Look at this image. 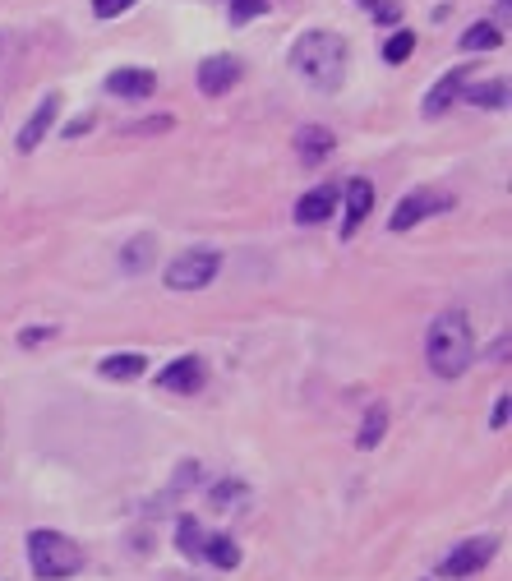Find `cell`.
Instances as JSON below:
<instances>
[{
    "mask_svg": "<svg viewBox=\"0 0 512 581\" xmlns=\"http://www.w3.org/2000/svg\"><path fill=\"white\" fill-rule=\"evenodd\" d=\"M346 56H351L346 51V37L328 33V28H314V33H305L291 47V70L310 83V88H319V93H333L346 79Z\"/></svg>",
    "mask_w": 512,
    "mask_h": 581,
    "instance_id": "1",
    "label": "cell"
},
{
    "mask_svg": "<svg viewBox=\"0 0 512 581\" xmlns=\"http://www.w3.org/2000/svg\"><path fill=\"white\" fill-rule=\"evenodd\" d=\"M471 356H476V337H471V323H466L462 309H448L429 323L425 360L439 379H462L471 369Z\"/></svg>",
    "mask_w": 512,
    "mask_h": 581,
    "instance_id": "2",
    "label": "cell"
},
{
    "mask_svg": "<svg viewBox=\"0 0 512 581\" xmlns=\"http://www.w3.org/2000/svg\"><path fill=\"white\" fill-rule=\"evenodd\" d=\"M79 563H84V554H79V545H74L70 535H60V531H33L28 535V568H33L42 581L70 577V572H79Z\"/></svg>",
    "mask_w": 512,
    "mask_h": 581,
    "instance_id": "3",
    "label": "cell"
},
{
    "mask_svg": "<svg viewBox=\"0 0 512 581\" xmlns=\"http://www.w3.org/2000/svg\"><path fill=\"white\" fill-rule=\"evenodd\" d=\"M217 268H222V254H217V249H190V254L171 259L167 286L171 291H203V286L217 277Z\"/></svg>",
    "mask_w": 512,
    "mask_h": 581,
    "instance_id": "4",
    "label": "cell"
},
{
    "mask_svg": "<svg viewBox=\"0 0 512 581\" xmlns=\"http://www.w3.org/2000/svg\"><path fill=\"white\" fill-rule=\"evenodd\" d=\"M448 208H453V194H439V190H411V194H406V199L393 208L388 226H393V231H411V226H420L425 217L448 213Z\"/></svg>",
    "mask_w": 512,
    "mask_h": 581,
    "instance_id": "5",
    "label": "cell"
},
{
    "mask_svg": "<svg viewBox=\"0 0 512 581\" xmlns=\"http://www.w3.org/2000/svg\"><path fill=\"white\" fill-rule=\"evenodd\" d=\"M494 558V540L489 535H476V540H462V545L453 549V554L443 558L439 563V577H448V581H462V577H471V572H480Z\"/></svg>",
    "mask_w": 512,
    "mask_h": 581,
    "instance_id": "6",
    "label": "cell"
},
{
    "mask_svg": "<svg viewBox=\"0 0 512 581\" xmlns=\"http://www.w3.org/2000/svg\"><path fill=\"white\" fill-rule=\"evenodd\" d=\"M240 83V60L236 56H208L199 65V88L208 97H222V93H231Z\"/></svg>",
    "mask_w": 512,
    "mask_h": 581,
    "instance_id": "7",
    "label": "cell"
},
{
    "mask_svg": "<svg viewBox=\"0 0 512 581\" xmlns=\"http://www.w3.org/2000/svg\"><path fill=\"white\" fill-rule=\"evenodd\" d=\"M56 116H60V93H47V97H42V107H37L33 116L24 120V130H19V153H33L37 143L51 134Z\"/></svg>",
    "mask_w": 512,
    "mask_h": 581,
    "instance_id": "8",
    "label": "cell"
},
{
    "mask_svg": "<svg viewBox=\"0 0 512 581\" xmlns=\"http://www.w3.org/2000/svg\"><path fill=\"white\" fill-rule=\"evenodd\" d=\"M157 388H167V392H199L203 388V360L199 356H180V360H171L162 374H157Z\"/></svg>",
    "mask_w": 512,
    "mask_h": 581,
    "instance_id": "9",
    "label": "cell"
},
{
    "mask_svg": "<svg viewBox=\"0 0 512 581\" xmlns=\"http://www.w3.org/2000/svg\"><path fill=\"white\" fill-rule=\"evenodd\" d=\"M466 74H471V65H453V70H448L439 83H434V88H429V97H425V116H429V120L443 116V111H448V107L457 102V97H462Z\"/></svg>",
    "mask_w": 512,
    "mask_h": 581,
    "instance_id": "10",
    "label": "cell"
},
{
    "mask_svg": "<svg viewBox=\"0 0 512 581\" xmlns=\"http://www.w3.org/2000/svg\"><path fill=\"white\" fill-rule=\"evenodd\" d=\"M333 213H337V185H319V190L300 194V203H296V222H305V226L328 222Z\"/></svg>",
    "mask_w": 512,
    "mask_h": 581,
    "instance_id": "11",
    "label": "cell"
},
{
    "mask_svg": "<svg viewBox=\"0 0 512 581\" xmlns=\"http://www.w3.org/2000/svg\"><path fill=\"white\" fill-rule=\"evenodd\" d=\"M374 213V185L370 180H351L346 185V222H342V236H356V226Z\"/></svg>",
    "mask_w": 512,
    "mask_h": 581,
    "instance_id": "12",
    "label": "cell"
},
{
    "mask_svg": "<svg viewBox=\"0 0 512 581\" xmlns=\"http://www.w3.org/2000/svg\"><path fill=\"white\" fill-rule=\"evenodd\" d=\"M153 88H157L153 70H116V74H107V93L130 97V102H143V97H153Z\"/></svg>",
    "mask_w": 512,
    "mask_h": 581,
    "instance_id": "13",
    "label": "cell"
},
{
    "mask_svg": "<svg viewBox=\"0 0 512 581\" xmlns=\"http://www.w3.org/2000/svg\"><path fill=\"white\" fill-rule=\"evenodd\" d=\"M333 148H337L333 130H323V125H300V134H296V153H300V162H305V166H319L323 157L333 153Z\"/></svg>",
    "mask_w": 512,
    "mask_h": 581,
    "instance_id": "14",
    "label": "cell"
},
{
    "mask_svg": "<svg viewBox=\"0 0 512 581\" xmlns=\"http://www.w3.org/2000/svg\"><path fill=\"white\" fill-rule=\"evenodd\" d=\"M143 369H148V360H143L139 351H120V356H107V360H102V379L125 383V379H139Z\"/></svg>",
    "mask_w": 512,
    "mask_h": 581,
    "instance_id": "15",
    "label": "cell"
},
{
    "mask_svg": "<svg viewBox=\"0 0 512 581\" xmlns=\"http://www.w3.org/2000/svg\"><path fill=\"white\" fill-rule=\"evenodd\" d=\"M203 558L222 572L240 568V549H236V540H227V535H208V540H203Z\"/></svg>",
    "mask_w": 512,
    "mask_h": 581,
    "instance_id": "16",
    "label": "cell"
},
{
    "mask_svg": "<svg viewBox=\"0 0 512 581\" xmlns=\"http://www.w3.org/2000/svg\"><path fill=\"white\" fill-rule=\"evenodd\" d=\"M153 254H157L153 236H134L130 245L120 249V268H125V273H143V268L153 263Z\"/></svg>",
    "mask_w": 512,
    "mask_h": 581,
    "instance_id": "17",
    "label": "cell"
},
{
    "mask_svg": "<svg viewBox=\"0 0 512 581\" xmlns=\"http://www.w3.org/2000/svg\"><path fill=\"white\" fill-rule=\"evenodd\" d=\"M245 498H250V489L240 485V480H222V485L208 489V508H213V512H231V508H240Z\"/></svg>",
    "mask_w": 512,
    "mask_h": 581,
    "instance_id": "18",
    "label": "cell"
},
{
    "mask_svg": "<svg viewBox=\"0 0 512 581\" xmlns=\"http://www.w3.org/2000/svg\"><path fill=\"white\" fill-rule=\"evenodd\" d=\"M499 42H503V33L489 24V19H480V24H471L462 33V51H494Z\"/></svg>",
    "mask_w": 512,
    "mask_h": 581,
    "instance_id": "19",
    "label": "cell"
},
{
    "mask_svg": "<svg viewBox=\"0 0 512 581\" xmlns=\"http://www.w3.org/2000/svg\"><path fill=\"white\" fill-rule=\"evenodd\" d=\"M203 526L194 522V517H180V526H176V545H180V554L185 558H203Z\"/></svg>",
    "mask_w": 512,
    "mask_h": 581,
    "instance_id": "20",
    "label": "cell"
},
{
    "mask_svg": "<svg viewBox=\"0 0 512 581\" xmlns=\"http://www.w3.org/2000/svg\"><path fill=\"white\" fill-rule=\"evenodd\" d=\"M383 429H388V411H383V406H374V411L365 415L360 434H356V448H379V443H383Z\"/></svg>",
    "mask_w": 512,
    "mask_h": 581,
    "instance_id": "21",
    "label": "cell"
},
{
    "mask_svg": "<svg viewBox=\"0 0 512 581\" xmlns=\"http://www.w3.org/2000/svg\"><path fill=\"white\" fill-rule=\"evenodd\" d=\"M466 102H476V107H508V83L503 79H494V83H480V88H471L466 93Z\"/></svg>",
    "mask_w": 512,
    "mask_h": 581,
    "instance_id": "22",
    "label": "cell"
},
{
    "mask_svg": "<svg viewBox=\"0 0 512 581\" xmlns=\"http://www.w3.org/2000/svg\"><path fill=\"white\" fill-rule=\"evenodd\" d=\"M411 51H416V33H411V28H397V33L388 37V47H383V60H388V65H402Z\"/></svg>",
    "mask_w": 512,
    "mask_h": 581,
    "instance_id": "23",
    "label": "cell"
},
{
    "mask_svg": "<svg viewBox=\"0 0 512 581\" xmlns=\"http://www.w3.org/2000/svg\"><path fill=\"white\" fill-rule=\"evenodd\" d=\"M356 5L370 14V19H379V24H397V19H402L397 0H356Z\"/></svg>",
    "mask_w": 512,
    "mask_h": 581,
    "instance_id": "24",
    "label": "cell"
},
{
    "mask_svg": "<svg viewBox=\"0 0 512 581\" xmlns=\"http://www.w3.org/2000/svg\"><path fill=\"white\" fill-rule=\"evenodd\" d=\"M268 10V0H231V19L236 24H245V19H254V14Z\"/></svg>",
    "mask_w": 512,
    "mask_h": 581,
    "instance_id": "25",
    "label": "cell"
},
{
    "mask_svg": "<svg viewBox=\"0 0 512 581\" xmlns=\"http://www.w3.org/2000/svg\"><path fill=\"white\" fill-rule=\"evenodd\" d=\"M130 5H134V0H93V14H97V19H120Z\"/></svg>",
    "mask_w": 512,
    "mask_h": 581,
    "instance_id": "26",
    "label": "cell"
},
{
    "mask_svg": "<svg viewBox=\"0 0 512 581\" xmlns=\"http://www.w3.org/2000/svg\"><path fill=\"white\" fill-rule=\"evenodd\" d=\"M503 425H508V392L494 397V411H489V429H503Z\"/></svg>",
    "mask_w": 512,
    "mask_h": 581,
    "instance_id": "27",
    "label": "cell"
},
{
    "mask_svg": "<svg viewBox=\"0 0 512 581\" xmlns=\"http://www.w3.org/2000/svg\"><path fill=\"white\" fill-rule=\"evenodd\" d=\"M42 337H51V328H28L24 337H19V342H24V346H37V342H42Z\"/></svg>",
    "mask_w": 512,
    "mask_h": 581,
    "instance_id": "28",
    "label": "cell"
}]
</instances>
